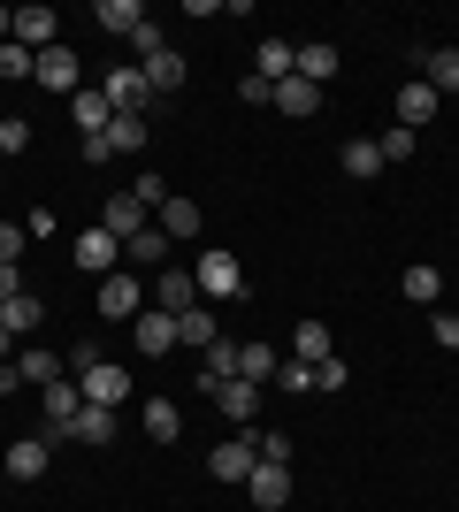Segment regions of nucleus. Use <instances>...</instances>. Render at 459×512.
Listing matches in <instances>:
<instances>
[{"label":"nucleus","instance_id":"obj_24","mask_svg":"<svg viewBox=\"0 0 459 512\" xmlns=\"http://www.w3.org/2000/svg\"><path fill=\"white\" fill-rule=\"evenodd\" d=\"M222 337V321L215 306H192V314H176V344H192V352H207V344Z\"/></svg>","mask_w":459,"mask_h":512},{"label":"nucleus","instance_id":"obj_4","mask_svg":"<svg viewBox=\"0 0 459 512\" xmlns=\"http://www.w3.org/2000/svg\"><path fill=\"white\" fill-rule=\"evenodd\" d=\"M261 467V444H253V436H222L215 451H207V474H215V482H238L245 490V474Z\"/></svg>","mask_w":459,"mask_h":512},{"label":"nucleus","instance_id":"obj_13","mask_svg":"<svg viewBox=\"0 0 459 512\" xmlns=\"http://www.w3.org/2000/svg\"><path fill=\"white\" fill-rule=\"evenodd\" d=\"M245 497H253V505H261V512H276V505H284V497H291V467H276V459H261V467L245 474Z\"/></svg>","mask_w":459,"mask_h":512},{"label":"nucleus","instance_id":"obj_42","mask_svg":"<svg viewBox=\"0 0 459 512\" xmlns=\"http://www.w3.org/2000/svg\"><path fill=\"white\" fill-rule=\"evenodd\" d=\"M31 146V123H23V115H8V123H0V153H23Z\"/></svg>","mask_w":459,"mask_h":512},{"label":"nucleus","instance_id":"obj_2","mask_svg":"<svg viewBox=\"0 0 459 512\" xmlns=\"http://www.w3.org/2000/svg\"><path fill=\"white\" fill-rule=\"evenodd\" d=\"M92 306H100V321H123V329H131V321L146 314V283H138L131 268H115V276H100Z\"/></svg>","mask_w":459,"mask_h":512},{"label":"nucleus","instance_id":"obj_18","mask_svg":"<svg viewBox=\"0 0 459 512\" xmlns=\"http://www.w3.org/2000/svg\"><path fill=\"white\" fill-rule=\"evenodd\" d=\"M421 85L437 92H459V46H429V54H421Z\"/></svg>","mask_w":459,"mask_h":512},{"label":"nucleus","instance_id":"obj_47","mask_svg":"<svg viewBox=\"0 0 459 512\" xmlns=\"http://www.w3.org/2000/svg\"><path fill=\"white\" fill-rule=\"evenodd\" d=\"M314 390H345V360H322V367H314Z\"/></svg>","mask_w":459,"mask_h":512},{"label":"nucleus","instance_id":"obj_3","mask_svg":"<svg viewBox=\"0 0 459 512\" xmlns=\"http://www.w3.org/2000/svg\"><path fill=\"white\" fill-rule=\"evenodd\" d=\"M199 390L230 413V428H253V413H261V383H245V375H222V383H215V375H199Z\"/></svg>","mask_w":459,"mask_h":512},{"label":"nucleus","instance_id":"obj_35","mask_svg":"<svg viewBox=\"0 0 459 512\" xmlns=\"http://www.w3.org/2000/svg\"><path fill=\"white\" fill-rule=\"evenodd\" d=\"M414 138H421V130H406V123H391V130H383V138H375L383 169H391V161H414Z\"/></svg>","mask_w":459,"mask_h":512},{"label":"nucleus","instance_id":"obj_14","mask_svg":"<svg viewBox=\"0 0 459 512\" xmlns=\"http://www.w3.org/2000/svg\"><path fill=\"white\" fill-rule=\"evenodd\" d=\"M69 115H77V138H108V123H115V107H108V92H100V85L77 92V100H69Z\"/></svg>","mask_w":459,"mask_h":512},{"label":"nucleus","instance_id":"obj_41","mask_svg":"<svg viewBox=\"0 0 459 512\" xmlns=\"http://www.w3.org/2000/svg\"><path fill=\"white\" fill-rule=\"evenodd\" d=\"M253 444H261V459H276V467H291V436H276V428H261Z\"/></svg>","mask_w":459,"mask_h":512},{"label":"nucleus","instance_id":"obj_49","mask_svg":"<svg viewBox=\"0 0 459 512\" xmlns=\"http://www.w3.org/2000/svg\"><path fill=\"white\" fill-rule=\"evenodd\" d=\"M0 161H8V153H0Z\"/></svg>","mask_w":459,"mask_h":512},{"label":"nucleus","instance_id":"obj_45","mask_svg":"<svg viewBox=\"0 0 459 512\" xmlns=\"http://www.w3.org/2000/svg\"><path fill=\"white\" fill-rule=\"evenodd\" d=\"M85 367H100V344H92V337L69 344V375H85Z\"/></svg>","mask_w":459,"mask_h":512},{"label":"nucleus","instance_id":"obj_19","mask_svg":"<svg viewBox=\"0 0 459 512\" xmlns=\"http://www.w3.org/2000/svg\"><path fill=\"white\" fill-rule=\"evenodd\" d=\"M123 260H131V268H153V276H161V260H169V230H161V222H146V230H138L131 245H123Z\"/></svg>","mask_w":459,"mask_h":512},{"label":"nucleus","instance_id":"obj_23","mask_svg":"<svg viewBox=\"0 0 459 512\" xmlns=\"http://www.w3.org/2000/svg\"><path fill=\"white\" fill-rule=\"evenodd\" d=\"M138 69H146L153 100H169V92L184 85V54H176V46H161V54H153V62H138Z\"/></svg>","mask_w":459,"mask_h":512},{"label":"nucleus","instance_id":"obj_38","mask_svg":"<svg viewBox=\"0 0 459 512\" xmlns=\"http://www.w3.org/2000/svg\"><path fill=\"white\" fill-rule=\"evenodd\" d=\"M23 245H31V230H23V222H0V268H16Z\"/></svg>","mask_w":459,"mask_h":512},{"label":"nucleus","instance_id":"obj_16","mask_svg":"<svg viewBox=\"0 0 459 512\" xmlns=\"http://www.w3.org/2000/svg\"><path fill=\"white\" fill-rule=\"evenodd\" d=\"M437 92H429V85H421V77H414V85H398V123H406V130H429V123H437Z\"/></svg>","mask_w":459,"mask_h":512},{"label":"nucleus","instance_id":"obj_37","mask_svg":"<svg viewBox=\"0 0 459 512\" xmlns=\"http://www.w3.org/2000/svg\"><path fill=\"white\" fill-rule=\"evenodd\" d=\"M31 69H39V54H23L16 39L0 46V77H8V85H23V77H31Z\"/></svg>","mask_w":459,"mask_h":512},{"label":"nucleus","instance_id":"obj_6","mask_svg":"<svg viewBox=\"0 0 459 512\" xmlns=\"http://www.w3.org/2000/svg\"><path fill=\"white\" fill-rule=\"evenodd\" d=\"M100 92H108L115 115H146V107H153V85H146V69H138V62L108 69V85H100Z\"/></svg>","mask_w":459,"mask_h":512},{"label":"nucleus","instance_id":"obj_10","mask_svg":"<svg viewBox=\"0 0 459 512\" xmlns=\"http://www.w3.org/2000/svg\"><path fill=\"white\" fill-rule=\"evenodd\" d=\"M253 77H268V85H284V77H299V46L268 31V39L253 46Z\"/></svg>","mask_w":459,"mask_h":512},{"label":"nucleus","instance_id":"obj_15","mask_svg":"<svg viewBox=\"0 0 459 512\" xmlns=\"http://www.w3.org/2000/svg\"><path fill=\"white\" fill-rule=\"evenodd\" d=\"M16 375H23V383H62V375H69V360H62V352H46V344H23V352H16Z\"/></svg>","mask_w":459,"mask_h":512},{"label":"nucleus","instance_id":"obj_9","mask_svg":"<svg viewBox=\"0 0 459 512\" xmlns=\"http://www.w3.org/2000/svg\"><path fill=\"white\" fill-rule=\"evenodd\" d=\"M131 344L146 352V360H169V344H176V314H161V306H146V314L131 321Z\"/></svg>","mask_w":459,"mask_h":512},{"label":"nucleus","instance_id":"obj_28","mask_svg":"<svg viewBox=\"0 0 459 512\" xmlns=\"http://www.w3.org/2000/svg\"><path fill=\"white\" fill-rule=\"evenodd\" d=\"M146 436H153V444H176V436H184V413H176V398H146Z\"/></svg>","mask_w":459,"mask_h":512},{"label":"nucleus","instance_id":"obj_29","mask_svg":"<svg viewBox=\"0 0 459 512\" xmlns=\"http://www.w3.org/2000/svg\"><path fill=\"white\" fill-rule=\"evenodd\" d=\"M92 23H100V31H123V39H131L138 23H146V8H138V0H100V8H92Z\"/></svg>","mask_w":459,"mask_h":512},{"label":"nucleus","instance_id":"obj_8","mask_svg":"<svg viewBox=\"0 0 459 512\" xmlns=\"http://www.w3.org/2000/svg\"><path fill=\"white\" fill-rule=\"evenodd\" d=\"M77 268H92V276H115V268H123V237H108L100 222H92V230H77Z\"/></svg>","mask_w":459,"mask_h":512},{"label":"nucleus","instance_id":"obj_46","mask_svg":"<svg viewBox=\"0 0 459 512\" xmlns=\"http://www.w3.org/2000/svg\"><path fill=\"white\" fill-rule=\"evenodd\" d=\"M23 230H31V237H54L62 222H54V207H31V214H23Z\"/></svg>","mask_w":459,"mask_h":512},{"label":"nucleus","instance_id":"obj_26","mask_svg":"<svg viewBox=\"0 0 459 512\" xmlns=\"http://www.w3.org/2000/svg\"><path fill=\"white\" fill-rule=\"evenodd\" d=\"M299 77H306V85H329V77H337V46H329V39H306L299 46Z\"/></svg>","mask_w":459,"mask_h":512},{"label":"nucleus","instance_id":"obj_22","mask_svg":"<svg viewBox=\"0 0 459 512\" xmlns=\"http://www.w3.org/2000/svg\"><path fill=\"white\" fill-rule=\"evenodd\" d=\"M291 360H306V367L337 360V352H329V321H299V329H291Z\"/></svg>","mask_w":459,"mask_h":512},{"label":"nucleus","instance_id":"obj_12","mask_svg":"<svg viewBox=\"0 0 459 512\" xmlns=\"http://www.w3.org/2000/svg\"><path fill=\"white\" fill-rule=\"evenodd\" d=\"M100 230H108V237H123V245H131V237L146 230V199H138V192H115L108 207H100Z\"/></svg>","mask_w":459,"mask_h":512},{"label":"nucleus","instance_id":"obj_30","mask_svg":"<svg viewBox=\"0 0 459 512\" xmlns=\"http://www.w3.org/2000/svg\"><path fill=\"white\" fill-rule=\"evenodd\" d=\"M69 436H77V444H115V413L108 406H85L77 421H69Z\"/></svg>","mask_w":459,"mask_h":512},{"label":"nucleus","instance_id":"obj_1","mask_svg":"<svg viewBox=\"0 0 459 512\" xmlns=\"http://www.w3.org/2000/svg\"><path fill=\"white\" fill-rule=\"evenodd\" d=\"M192 283H199V306L245 299V268H238L230 253H199V260H192Z\"/></svg>","mask_w":459,"mask_h":512},{"label":"nucleus","instance_id":"obj_32","mask_svg":"<svg viewBox=\"0 0 459 512\" xmlns=\"http://www.w3.org/2000/svg\"><path fill=\"white\" fill-rule=\"evenodd\" d=\"M345 176H352V184H375V176H383V153H375V138H352V146H345Z\"/></svg>","mask_w":459,"mask_h":512},{"label":"nucleus","instance_id":"obj_17","mask_svg":"<svg viewBox=\"0 0 459 512\" xmlns=\"http://www.w3.org/2000/svg\"><path fill=\"white\" fill-rule=\"evenodd\" d=\"M16 46H23V54L62 46V39H54V8H16Z\"/></svg>","mask_w":459,"mask_h":512},{"label":"nucleus","instance_id":"obj_33","mask_svg":"<svg viewBox=\"0 0 459 512\" xmlns=\"http://www.w3.org/2000/svg\"><path fill=\"white\" fill-rule=\"evenodd\" d=\"M398 291H406L414 306H437V299H444V276H437V268H406V276H398Z\"/></svg>","mask_w":459,"mask_h":512},{"label":"nucleus","instance_id":"obj_39","mask_svg":"<svg viewBox=\"0 0 459 512\" xmlns=\"http://www.w3.org/2000/svg\"><path fill=\"white\" fill-rule=\"evenodd\" d=\"M268 390H314V367H306V360H284V367H276V383H268Z\"/></svg>","mask_w":459,"mask_h":512},{"label":"nucleus","instance_id":"obj_21","mask_svg":"<svg viewBox=\"0 0 459 512\" xmlns=\"http://www.w3.org/2000/svg\"><path fill=\"white\" fill-rule=\"evenodd\" d=\"M276 107H284L291 123H306V115H322V85H306V77H284V85H276Z\"/></svg>","mask_w":459,"mask_h":512},{"label":"nucleus","instance_id":"obj_40","mask_svg":"<svg viewBox=\"0 0 459 512\" xmlns=\"http://www.w3.org/2000/svg\"><path fill=\"white\" fill-rule=\"evenodd\" d=\"M131 46H138V62H153V54H161L169 39H161V23H138V31H131Z\"/></svg>","mask_w":459,"mask_h":512},{"label":"nucleus","instance_id":"obj_5","mask_svg":"<svg viewBox=\"0 0 459 512\" xmlns=\"http://www.w3.org/2000/svg\"><path fill=\"white\" fill-rule=\"evenodd\" d=\"M77 77H85V62H77V46H46L39 54V69H31V85H46V92H69V100H77Z\"/></svg>","mask_w":459,"mask_h":512},{"label":"nucleus","instance_id":"obj_25","mask_svg":"<svg viewBox=\"0 0 459 512\" xmlns=\"http://www.w3.org/2000/svg\"><path fill=\"white\" fill-rule=\"evenodd\" d=\"M276 367H284V360H276V344H238V375H245V383H276Z\"/></svg>","mask_w":459,"mask_h":512},{"label":"nucleus","instance_id":"obj_48","mask_svg":"<svg viewBox=\"0 0 459 512\" xmlns=\"http://www.w3.org/2000/svg\"><path fill=\"white\" fill-rule=\"evenodd\" d=\"M8 360H16V337H8V329H0V367H8Z\"/></svg>","mask_w":459,"mask_h":512},{"label":"nucleus","instance_id":"obj_44","mask_svg":"<svg viewBox=\"0 0 459 512\" xmlns=\"http://www.w3.org/2000/svg\"><path fill=\"white\" fill-rule=\"evenodd\" d=\"M429 337H437L444 352H459V314H437V321H429Z\"/></svg>","mask_w":459,"mask_h":512},{"label":"nucleus","instance_id":"obj_36","mask_svg":"<svg viewBox=\"0 0 459 512\" xmlns=\"http://www.w3.org/2000/svg\"><path fill=\"white\" fill-rule=\"evenodd\" d=\"M199 360H207L199 375H215V383H222V375H238V344H230V337H215L207 352H199Z\"/></svg>","mask_w":459,"mask_h":512},{"label":"nucleus","instance_id":"obj_11","mask_svg":"<svg viewBox=\"0 0 459 512\" xmlns=\"http://www.w3.org/2000/svg\"><path fill=\"white\" fill-rule=\"evenodd\" d=\"M153 306H161V314H192V306H199L192 268H161V276H153Z\"/></svg>","mask_w":459,"mask_h":512},{"label":"nucleus","instance_id":"obj_20","mask_svg":"<svg viewBox=\"0 0 459 512\" xmlns=\"http://www.w3.org/2000/svg\"><path fill=\"white\" fill-rule=\"evenodd\" d=\"M46 451H54V436H23V444H8V474H16V482H39Z\"/></svg>","mask_w":459,"mask_h":512},{"label":"nucleus","instance_id":"obj_7","mask_svg":"<svg viewBox=\"0 0 459 512\" xmlns=\"http://www.w3.org/2000/svg\"><path fill=\"white\" fill-rule=\"evenodd\" d=\"M69 383H77V390H85V406H123V398H131V375H123V367H115V360H100V367H85V375H69Z\"/></svg>","mask_w":459,"mask_h":512},{"label":"nucleus","instance_id":"obj_27","mask_svg":"<svg viewBox=\"0 0 459 512\" xmlns=\"http://www.w3.org/2000/svg\"><path fill=\"white\" fill-rule=\"evenodd\" d=\"M199 222H207V207H192V199H161V230H169V245H176V237H199Z\"/></svg>","mask_w":459,"mask_h":512},{"label":"nucleus","instance_id":"obj_31","mask_svg":"<svg viewBox=\"0 0 459 512\" xmlns=\"http://www.w3.org/2000/svg\"><path fill=\"white\" fill-rule=\"evenodd\" d=\"M100 146H108V161H115V153H138V146H146V115H115Z\"/></svg>","mask_w":459,"mask_h":512},{"label":"nucleus","instance_id":"obj_43","mask_svg":"<svg viewBox=\"0 0 459 512\" xmlns=\"http://www.w3.org/2000/svg\"><path fill=\"white\" fill-rule=\"evenodd\" d=\"M238 100H253V107H276V85H268V77H245V85H238Z\"/></svg>","mask_w":459,"mask_h":512},{"label":"nucleus","instance_id":"obj_34","mask_svg":"<svg viewBox=\"0 0 459 512\" xmlns=\"http://www.w3.org/2000/svg\"><path fill=\"white\" fill-rule=\"evenodd\" d=\"M39 321H46V306L31 299V291H23V299H8V306H0V329H8V337H23V329H39Z\"/></svg>","mask_w":459,"mask_h":512}]
</instances>
